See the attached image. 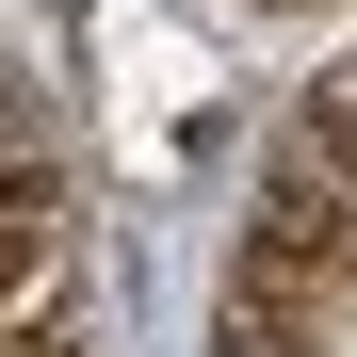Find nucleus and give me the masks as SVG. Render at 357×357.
<instances>
[{
	"label": "nucleus",
	"instance_id": "1",
	"mask_svg": "<svg viewBox=\"0 0 357 357\" xmlns=\"http://www.w3.org/2000/svg\"><path fill=\"white\" fill-rule=\"evenodd\" d=\"M211 357H325V325H276V309H244V292H227V325H211Z\"/></svg>",
	"mask_w": 357,
	"mask_h": 357
},
{
	"label": "nucleus",
	"instance_id": "2",
	"mask_svg": "<svg viewBox=\"0 0 357 357\" xmlns=\"http://www.w3.org/2000/svg\"><path fill=\"white\" fill-rule=\"evenodd\" d=\"M309 146L357 178V49H341V66H325V98H309Z\"/></svg>",
	"mask_w": 357,
	"mask_h": 357
}]
</instances>
